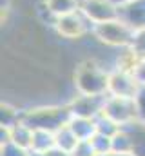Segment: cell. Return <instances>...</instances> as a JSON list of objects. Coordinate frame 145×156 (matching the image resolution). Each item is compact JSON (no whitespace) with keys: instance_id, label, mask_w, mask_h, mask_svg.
<instances>
[{"instance_id":"obj_1","label":"cell","mask_w":145,"mask_h":156,"mask_svg":"<svg viewBox=\"0 0 145 156\" xmlns=\"http://www.w3.org/2000/svg\"><path fill=\"white\" fill-rule=\"evenodd\" d=\"M109 67L96 58H82L72 69V89L80 94H109Z\"/></svg>"},{"instance_id":"obj_2","label":"cell","mask_w":145,"mask_h":156,"mask_svg":"<svg viewBox=\"0 0 145 156\" xmlns=\"http://www.w3.org/2000/svg\"><path fill=\"white\" fill-rule=\"evenodd\" d=\"M71 120V111L67 104H36L22 109L20 122L31 129H42L56 133Z\"/></svg>"},{"instance_id":"obj_3","label":"cell","mask_w":145,"mask_h":156,"mask_svg":"<svg viewBox=\"0 0 145 156\" xmlns=\"http://www.w3.org/2000/svg\"><path fill=\"white\" fill-rule=\"evenodd\" d=\"M134 29L127 26L123 20L114 18L104 24L93 26V38L96 40L100 45L109 47V49H125L131 47L133 38H134Z\"/></svg>"},{"instance_id":"obj_4","label":"cell","mask_w":145,"mask_h":156,"mask_svg":"<svg viewBox=\"0 0 145 156\" xmlns=\"http://www.w3.org/2000/svg\"><path fill=\"white\" fill-rule=\"evenodd\" d=\"M55 33L62 40H69V42H80L83 40L87 35L93 33V24L87 20V16L78 9L74 13L64 15L55 18L53 24Z\"/></svg>"},{"instance_id":"obj_5","label":"cell","mask_w":145,"mask_h":156,"mask_svg":"<svg viewBox=\"0 0 145 156\" xmlns=\"http://www.w3.org/2000/svg\"><path fill=\"white\" fill-rule=\"evenodd\" d=\"M102 115L111 118L120 127L131 125V123H134V122L140 120L136 104H134V98H127V96H112V94H107Z\"/></svg>"},{"instance_id":"obj_6","label":"cell","mask_w":145,"mask_h":156,"mask_svg":"<svg viewBox=\"0 0 145 156\" xmlns=\"http://www.w3.org/2000/svg\"><path fill=\"white\" fill-rule=\"evenodd\" d=\"M105 98H107V94L105 96H94V94H80V93H74L65 104H67V107L71 111V116L96 120V118L102 115V111H104Z\"/></svg>"},{"instance_id":"obj_7","label":"cell","mask_w":145,"mask_h":156,"mask_svg":"<svg viewBox=\"0 0 145 156\" xmlns=\"http://www.w3.org/2000/svg\"><path fill=\"white\" fill-rule=\"evenodd\" d=\"M138 87H140V82L134 71L120 69V67H114L109 71V94L134 98Z\"/></svg>"},{"instance_id":"obj_8","label":"cell","mask_w":145,"mask_h":156,"mask_svg":"<svg viewBox=\"0 0 145 156\" xmlns=\"http://www.w3.org/2000/svg\"><path fill=\"white\" fill-rule=\"evenodd\" d=\"M80 11L93 26L118 18V4L114 0H82Z\"/></svg>"},{"instance_id":"obj_9","label":"cell","mask_w":145,"mask_h":156,"mask_svg":"<svg viewBox=\"0 0 145 156\" xmlns=\"http://www.w3.org/2000/svg\"><path fill=\"white\" fill-rule=\"evenodd\" d=\"M118 18L134 31L145 27V0H127L118 4Z\"/></svg>"},{"instance_id":"obj_10","label":"cell","mask_w":145,"mask_h":156,"mask_svg":"<svg viewBox=\"0 0 145 156\" xmlns=\"http://www.w3.org/2000/svg\"><path fill=\"white\" fill-rule=\"evenodd\" d=\"M80 4H82V0H42V5L55 18L78 11L80 9Z\"/></svg>"},{"instance_id":"obj_11","label":"cell","mask_w":145,"mask_h":156,"mask_svg":"<svg viewBox=\"0 0 145 156\" xmlns=\"http://www.w3.org/2000/svg\"><path fill=\"white\" fill-rule=\"evenodd\" d=\"M67 125L72 129V133L78 136V140H91V136L96 133V120L91 118L71 116Z\"/></svg>"},{"instance_id":"obj_12","label":"cell","mask_w":145,"mask_h":156,"mask_svg":"<svg viewBox=\"0 0 145 156\" xmlns=\"http://www.w3.org/2000/svg\"><path fill=\"white\" fill-rule=\"evenodd\" d=\"M56 147L55 142V133L51 131H42V129H33V138H31V153H45L49 149Z\"/></svg>"},{"instance_id":"obj_13","label":"cell","mask_w":145,"mask_h":156,"mask_svg":"<svg viewBox=\"0 0 145 156\" xmlns=\"http://www.w3.org/2000/svg\"><path fill=\"white\" fill-rule=\"evenodd\" d=\"M131 133L133 140V153L131 156H145V122L138 120L131 125H125Z\"/></svg>"},{"instance_id":"obj_14","label":"cell","mask_w":145,"mask_h":156,"mask_svg":"<svg viewBox=\"0 0 145 156\" xmlns=\"http://www.w3.org/2000/svg\"><path fill=\"white\" fill-rule=\"evenodd\" d=\"M55 142H56V147L58 149H62V151H65V153H69L71 154L72 149L78 145V136L72 133V129L65 123L64 127H60L56 133H55Z\"/></svg>"},{"instance_id":"obj_15","label":"cell","mask_w":145,"mask_h":156,"mask_svg":"<svg viewBox=\"0 0 145 156\" xmlns=\"http://www.w3.org/2000/svg\"><path fill=\"white\" fill-rule=\"evenodd\" d=\"M112 153L114 154H129L133 153V140L131 133L127 127H122L114 136H112Z\"/></svg>"},{"instance_id":"obj_16","label":"cell","mask_w":145,"mask_h":156,"mask_svg":"<svg viewBox=\"0 0 145 156\" xmlns=\"http://www.w3.org/2000/svg\"><path fill=\"white\" fill-rule=\"evenodd\" d=\"M9 134H11V140L26 149H31V138H33V129L27 127L24 122H18L15 123L13 127H9Z\"/></svg>"},{"instance_id":"obj_17","label":"cell","mask_w":145,"mask_h":156,"mask_svg":"<svg viewBox=\"0 0 145 156\" xmlns=\"http://www.w3.org/2000/svg\"><path fill=\"white\" fill-rule=\"evenodd\" d=\"M91 144L96 151L98 156H107L112 154V136H107V134H102V133H94L91 136Z\"/></svg>"},{"instance_id":"obj_18","label":"cell","mask_w":145,"mask_h":156,"mask_svg":"<svg viewBox=\"0 0 145 156\" xmlns=\"http://www.w3.org/2000/svg\"><path fill=\"white\" fill-rule=\"evenodd\" d=\"M0 156H31V151L9 140V142L0 144Z\"/></svg>"},{"instance_id":"obj_19","label":"cell","mask_w":145,"mask_h":156,"mask_svg":"<svg viewBox=\"0 0 145 156\" xmlns=\"http://www.w3.org/2000/svg\"><path fill=\"white\" fill-rule=\"evenodd\" d=\"M120 129H122V127H120L118 123H114L111 118L104 116V115H100V116L96 118V131H98V133H102V134L114 136Z\"/></svg>"},{"instance_id":"obj_20","label":"cell","mask_w":145,"mask_h":156,"mask_svg":"<svg viewBox=\"0 0 145 156\" xmlns=\"http://www.w3.org/2000/svg\"><path fill=\"white\" fill-rule=\"evenodd\" d=\"M131 51L136 55L138 60H143L145 58V27L143 29H138L134 33V38L131 44Z\"/></svg>"},{"instance_id":"obj_21","label":"cell","mask_w":145,"mask_h":156,"mask_svg":"<svg viewBox=\"0 0 145 156\" xmlns=\"http://www.w3.org/2000/svg\"><path fill=\"white\" fill-rule=\"evenodd\" d=\"M71 156H98V154H96V151H94L91 140H80L78 145L72 149Z\"/></svg>"},{"instance_id":"obj_22","label":"cell","mask_w":145,"mask_h":156,"mask_svg":"<svg viewBox=\"0 0 145 156\" xmlns=\"http://www.w3.org/2000/svg\"><path fill=\"white\" fill-rule=\"evenodd\" d=\"M134 104H136L140 120L145 122V83H140V87H138V91L134 94Z\"/></svg>"},{"instance_id":"obj_23","label":"cell","mask_w":145,"mask_h":156,"mask_svg":"<svg viewBox=\"0 0 145 156\" xmlns=\"http://www.w3.org/2000/svg\"><path fill=\"white\" fill-rule=\"evenodd\" d=\"M134 75H136L140 83H145V58L143 60H138V64L134 67Z\"/></svg>"},{"instance_id":"obj_24","label":"cell","mask_w":145,"mask_h":156,"mask_svg":"<svg viewBox=\"0 0 145 156\" xmlns=\"http://www.w3.org/2000/svg\"><path fill=\"white\" fill-rule=\"evenodd\" d=\"M31 156H71V154L62 151V149H58V147H53V149H49L45 153H31Z\"/></svg>"},{"instance_id":"obj_25","label":"cell","mask_w":145,"mask_h":156,"mask_svg":"<svg viewBox=\"0 0 145 156\" xmlns=\"http://www.w3.org/2000/svg\"><path fill=\"white\" fill-rule=\"evenodd\" d=\"M107 156H129V154H114V153H112V154H107Z\"/></svg>"},{"instance_id":"obj_26","label":"cell","mask_w":145,"mask_h":156,"mask_svg":"<svg viewBox=\"0 0 145 156\" xmlns=\"http://www.w3.org/2000/svg\"><path fill=\"white\" fill-rule=\"evenodd\" d=\"M116 4H122V2H127V0H114Z\"/></svg>"}]
</instances>
